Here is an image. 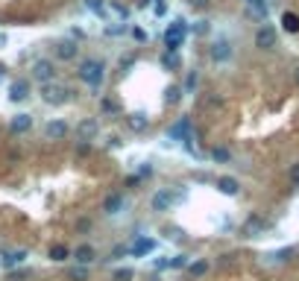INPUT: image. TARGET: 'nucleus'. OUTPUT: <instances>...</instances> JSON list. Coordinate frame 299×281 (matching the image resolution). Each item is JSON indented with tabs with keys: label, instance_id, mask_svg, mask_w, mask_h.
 <instances>
[{
	"label": "nucleus",
	"instance_id": "nucleus-18",
	"mask_svg": "<svg viewBox=\"0 0 299 281\" xmlns=\"http://www.w3.org/2000/svg\"><path fill=\"white\" fill-rule=\"evenodd\" d=\"M247 6L255 18H267V0H247Z\"/></svg>",
	"mask_w": 299,
	"mask_h": 281
},
{
	"label": "nucleus",
	"instance_id": "nucleus-20",
	"mask_svg": "<svg viewBox=\"0 0 299 281\" xmlns=\"http://www.w3.org/2000/svg\"><path fill=\"white\" fill-rule=\"evenodd\" d=\"M68 258H70V249H68V246L59 243V246L50 249V261H68Z\"/></svg>",
	"mask_w": 299,
	"mask_h": 281
},
{
	"label": "nucleus",
	"instance_id": "nucleus-8",
	"mask_svg": "<svg viewBox=\"0 0 299 281\" xmlns=\"http://www.w3.org/2000/svg\"><path fill=\"white\" fill-rule=\"evenodd\" d=\"M29 97V82L26 79H15L12 85H9V100L12 103H23Z\"/></svg>",
	"mask_w": 299,
	"mask_h": 281
},
{
	"label": "nucleus",
	"instance_id": "nucleus-7",
	"mask_svg": "<svg viewBox=\"0 0 299 281\" xmlns=\"http://www.w3.org/2000/svg\"><path fill=\"white\" fill-rule=\"evenodd\" d=\"M173 202H176V196H173L170 191H159V194H153V199H150L153 211H170Z\"/></svg>",
	"mask_w": 299,
	"mask_h": 281
},
{
	"label": "nucleus",
	"instance_id": "nucleus-38",
	"mask_svg": "<svg viewBox=\"0 0 299 281\" xmlns=\"http://www.w3.org/2000/svg\"><path fill=\"white\" fill-rule=\"evenodd\" d=\"M191 3H194V6H206L208 0H191Z\"/></svg>",
	"mask_w": 299,
	"mask_h": 281
},
{
	"label": "nucleus",
	"instance_id": "nucleus-28",
	"mask_svg": "<svg viewBox=\"0 0 299 281\" xmlns=\"http://www.w3.org/2000/svg\"><path fill=\"white\" fill-rule=\"evenodd\" d=\"M261 229H264V220H258V217H255V220H250V223H247V229H244V232H247V235H253V232H261Z\"/></svg>",
	"mask_w": 299,
	"mask_h": 281
},
{
	"label": "nucleus",
	"instance_id": "nucleus-3",
	"mask_svg": "<svg viewBox=\"0 0 299 281\" xmlns=\"http://www.w3.org/2000/svg\"><path fill=\"white\" fill-rule=\"evenodd\" d=\"M41 100L50 103V106H62V103L70 100V91L59 82H47V85H41Z\"/></svg>",
	"mask_w": 299,
	"mask_h": 281
},
{
	"label": "nucleus",
	"instance_id": "nucleus-9",
	"mask_svg": "<svg viewBox=\"0 0 299 281\" xmlns=\"http://www.w3.org/2000/svg\"><path fill=\"white\" fill-rule=\"evenodd\" d=\"M153 249H156V240H153V238H138V240L132 243V249H129V252H132L135 258H144V255H150Z\"/></svg>",
	"mask_w": 299,
	"mask_h": 281
},
{
	"label": "nucleus",
	"instance_id": "nucleus-19",
	"mask_svg": "<svg viewBox=\"0 0 299 281\" xmlns=\"http://www.w3.org/2000/svg\"><path fill=\"white\" fill-rule=\"evenodd\" d=\"M73 258H76L79 264H91V261H94V249H91V246H79V249L73 252Z\"/></svg>",
	"mask_w": 299,
	"mask_h": 281
},
{
	"label": "nucleus",
	"instance_id": "nucleus-39",
	"mask_svg": "<svg viewBox=\"0 0 299 281\" xmlns=\"http://www.w3.org/2000/svg\"><path fill=\"white\" fill-rule=\"evenodd\" d=\"M297 79H299V70H297Z\"/></svg>",
	"mask_w": 299,
	"mask_h": 281
},
{
	"label": "nucleus",
	"instance_id": "nucleus-5",
	"mask_svg": "<svg viewBox=\"0 0 299 281\" xmlns=\"http://www.w3.org/2000/svg\"><path fill=\"white\" fill-rule=\"evenodd\" d=\"M276 44H279L276 26H261V29L255 32V47H261V50H273Z\"/></svg>",
	"mask_w": 299,
	"mask_h": 281
},
{
	"label": "nucleus",
	"instance_id": "nucleus-33",
	"mask_svg": "<svg viewBox=\"0 0 299 281\" xmlns=\"http://www.w3.org/2000/svg\"><path fill=\"white\" fill-rule=\"evenodd\" d=\"M153 267H156V270H167V267H170V261H167V258H161V261L156 258V261H153Z\"/></svg>",
	"mask_w": 299,
	"mask_h": 281
},
{
	"label": "nucleus",
	"instance_id": "nucleus-12",
	"mask_svg": "<svg viewBox=\"0 0 299 281\" xmlns=\"http://www.w3.org/2000/svg\"><path fill=\"white\" fill-rule=\"evenodd\" d=\"M103 208H106V214H120V211L126 208V196H123V194H112Z\"/></svg>",
	"mask_w": 299,
	"mask_h": 281
},
{
	"label": "nucleus",
	"instance_id": "nucleus-1",
	"mask_svg": "<svg viewBox=\"0 0 299 281\" xmlns=\"http://www.w3.org/2000/svg\"><path fill=\"white\" fill-rule=\"evenodd\" d=\"M79 79L88 85V88H100L103 79H106V65L100 59H85L79 65Z\"/></svg>",
	"mask_w": 299,
	"mask_h": 281
},
{
	"label": "nucleus",
	"instance_id": "nucleus-25",
	"mask_svg": "<svg viewBox=\"0 0 299 281\" xmlns=\"http://www.w3.org/2000/svg\"><path fill=\"white\" fill-rule=\"evenodd\" d=\"M179 100H182V88H176V85H170V88H167V103H170V106H176Z\"/></svg>",
	"mask_w": 299,
	"mask_h": 281
},
{
	"label": "nucleus",
	"instance_id": "nucleus-15",
	"mask_svg": "<svg viewBox=\"0 0 299 281\" xmlns=\"http://www.w3.org/2000/svg\"><path fill=\"white\" fill-rule=\"evenodd\" d=\"M97 129H100V126H97V120H82V123H79V129H76V132H79V141H91V138L97 135Z\"/></svg>",
	"mask_w": 299,
	"mask_h": 281
},
{
	"label": "nucleus",
	"instance_id": "nucleus-37",
	"mask_svg": "<svg viewBox=\"0 0 299 281\" xmlns=\"http://www.w3.org/2000/svg\"><path fill=\"white\" fill-rule=\"evenodd\" d=\"M132 38H138V41H144L147 35H144V29H132Z\"/></svg>",
	"mask_w": 299,
	"mask_h": 281
},
{
	"label": "nucleus",
	"instance_id": "nucleus-29",
	"mask_svg": "<svg viewBox=\"0 0 299 281\" xmlns=\"http://www.w3.org/2000/svg\"><path fill=\"white\" fill-rule=\"evenodd\" d=\"M135 279V273L132 270H117L115 276H112V281H132Z\"/></svg>",
	"mask_w": 299,
	"mask_h": 281
},
{
	"label": "nucleus",
	"instance_id": "nucleus-34",
	"mask_svg": "<svg viewBox=\"0 0 299 281\" xmlns=\"http://www.w3.org/2000/svg\"><path fill=\"white\" fill-rule=\"evenodd\" d=\"M194 32H208V21H197V26H194Z\"/></svg>",
	"mask_w": 299,
	"mask_h": 281
},
{
	"label": "nucleus",
	"instance_id": "nucleus-2",
	"mask_svg": "<svg viewBox=\"0 0 299 281\" xmlns=\"http://www.w3.org/2000/svg\"><path fill=\"white\" fill-rule=\"evenodd\" d=\"M185 35H188V23L179 18V21H173L170 26H167V32H164V44H167V50L170 53H176L182 44H185Z\"/></svg>",
	"mask_w": 299,
	"mask_h": 281
},
{
	"label": "nucleus",
	"instance_id": "nucleus-6",
	"mask_svg": "<svg viewBox=\"0 0 299 281\" xmlns=\"http://www.w3.org/2000/svg\"><path fill=\"white\" fill-rule=\"evenodd\" d=\"M211 59H214V62H220V65H223V62H229V59H232V44H229L226 38H217V41L211 44Z\"/></svg>",
	"mask_w": 299,
	"mask_h": 281
},
{
	"label": "nucleus",
	"instance_id": "nucleus-26",
	"mask_svg": "<svg viewBox=\"0 0 299 281\" xmlns=\"http://www.w3.org/2000/svg\"><path fill=\"white\" fill-rule=\"evenodd\" d=\"M70 279L73 281H88V267H73V270H70Z\"/></svg>",
	"mask_w": 299,
	"mask_h": 281
},
{
	"label": "nucleus",
	"instance_id": "nucleus-27",
	"mask_svg": "<svg viewBox=\"0 0 299 281\" xmlns=\"http://www.w3.org/2000/svg\"><path fill=\"white\" fill-rule=\"evenodd\" d=\"M211 155H214V158H217V161H232V152H229V150H226V147H217V150H214V152H211Z\"/></svg>",
	"mask_w": 299,
	"mask_h": 281
},
{
	"label": "nucleus",
	"instance_id": "nucleus-21",
	"mask_svg": "<svg viewBox=\"0 0 299 281\" xmlns=\"http://www.w3.org/2000/svg\"><path fill=\"white\" fill-rule=\"evenodd\" d=\"M191 267V255H173L170 258V270H185Z\"/></svg>",
	"mask_w": 299,
	"mask_h": 281
},
{
	"label": "nucleus",
	"instance_id": "nucleus-10",
	"mask_svg": "<svg viewBox=\"0 0 299 281\" xmlns=\"http://www.w3.org/2000/svg\"><path fill=\"white\" fill-rule=\"evenodd\" d=\"M44 135L53 138V141H56V138H65V135H68V123H65V120H50V123L44 126Z\"/></svg>",
	"mask_w": 299,
	"mask_h": 281
},
{
	"label": "nucleus",
	"instance_id": "nucleus-30",
	"mask_svg": "<svg viewBox=\"0 0 299 281\" xmlns=\"http://www.w3.org/2000/svg\"><path fill=\"white\" fill-rule=\"evenodd\" d=\"M126 26H120V23H112V26H106V35H120Z\"/></svg>",
	"mask_w": 299,
	"mask_h": 281
},
{
	"label": "nucleus",
	"instance_id": "nucleus-31",
	"mask_svg": "<svg viewBox=\"0 0 299 281\" xmlns=\"http://www.w3.org/2000/svg\"><path fill=\"white\" fill-rule=\"evenodd\" d=\"M164 65H167V67H179V59H176L173 53H167V56H164Z\"/></svg>",
	"mask_w": 299,
	"mask_h": 281
},
{
	"label": "nucleus",
	"instance_id": "nucleus-11",
	"mask_svg": "<svg viewBox=\"0 0 299 281\" xmlns=\"http://www.w3.org/2000/svg\"><path fill=\"white\" fill-rule=\"evenodd\" d=\"M217 191H220V194H226V196H238L241 185H238V179H232V176H223V179H217Z\"/></svg>",
	"mask_w": 299,
	"mask_h": 281
},
{
	"label": "nucleus",
	"instance_id": "nucleus-22",
	"mask_svg": "<svg viewBox=\"0 0 299 281\" xmlns=\"http://www.w3.org/2000/svg\"><path fill=\"white\" fill-rule=\"evenodd\" d=\"M188 273H191L194 279H200V276H206V273H208V264H206V261H194V264L188 267Z\"/></svg>",
	"mask_w": 299,
	"mask_h": 281
},
{
	"label": "nucleus",
	"instance_id": "nucleus-23",
	"mask_svg": "<svg viewBox=\"0 0 299 281\" xmlns=\"http://www.w3.org/2000/svg\"><path fill=\"white\" fill-rule=\"evenodd\" d=\"M85 6H88L97 18H106V3H103V0H85Z\"/></svg>",
	"mask_w": 299,
	"mask_h": 281
},
{
	"label": "nucleus",
	"instance_id": "nucleus-4",
	"mask_svg": "<svg viewBox=\"0 0 299 281\" xmlns=\"http://www.w3.org/2000/svg\"><path fill=\"white\" fill-rule=\"evenodd\" d=\"M53 76H56V70H53V62H47V59H38V62H32V79H38L41 85H47V82H53Z\"/></svg>",
	"mask_w": 299,
	"mask_h": 281
},
{
	"label": "nucleus",
	"instance_id": "nucleus-36",
	"mask_svg": "<svg viewBox=\"0 0 299 281\" xmlns=\"http://www.w3.org/2000/svg\"><path fill=\"white\" fill-rule=\"evenodd\" d=\"M164 12H167V6H164V3L159 0V3H156V15H164Z\"/></svg>",
	"mask_w": 299,
	"mask_h": 281
},
{
	"label": "nucleus",
	"instance_id": "nucleus-24",
	"mask_svg": "<svg viewBox=\"0 0 299 281\" xmlns=\"http://www.w3.org/2000/svg\"><path fill=\"white\" fill-rule=\"evenodd\" d=\"M147 123H150V120H147V114H132V117H129V126H132V129H138V132H141V129H147Z\"/></svg>",
	"mask_w": 299,
	"mask_h": 281
},
{
	"label": "nucleus",
	"instance_id": "nucleus-14",
	"mask_svg": "<svg viewBox=\"0 0 299 281\" xmlns=\"http://www.w3.org/2000/svg\"><path fill=\"white\" fill-rule=\"evenodd\" d=\"M76 50H79L76 41H59V44H56V56H59V59H73Z\"/></svg>",
	"mask_w": 299,
	"mask_h": 281
},
{
	"label": "nucleus",
	"instance_id": "nucleus-16",
	"mask_svg": "<svg viewBox=\"0 0 299 281\" xmlns=\"http://www.w3.org/2000/svg\"><path fill=\"white\" fill-rule=\"evenodd\" d=\"M32 126V117L29 114H15V120H12V132H26Z\"/></svg>",
	"mask_w": 299,
	"mask_h": 281
},
{
	"label": "nucleus",
	"instance_id": "nucleus-32",
	"mask_svg": "<svg viewBox=\"0 0 299 281\" xmlns=\"http://www.w3.org/2000/svg\"><path fill=\"white\" fill-rule=\"evenodd\" d=\"M294 255V249H282V252H273V258H279V261H288Z\"/></svg>",
	"mask_w": 299,
	"mask_h": 281
},
{
	"label": "nucleus",
	"instance_id": "nucleus-17",
	"mask_svg": "<svg viewBox=\"0 0 299 281\" xmlns=\"http://www.w3.org/2000/svg\"><path fill=\"white\" fill-rule=\"evenodd\" d=\"M282 26H285L288 32H299V15H294V12H285V15H282Z\"/></svg>",
	"mask_w": 299,
	"mask_h": 281
},
{
	"label": "nucleus",
	"instance_id": "nucleus-35",
	"mask_svg": "<svg viewBox=\"0 0 299 281\" xmlns=\"http://www.w3.org/2000/svg\"><path fill=\"white\" fill-rule=\"evenodd\" d=\"M291 182H294V185H299V164H294V167H291Z\"/></svg>",
	"mask_w": 299,
	"mask_h": 281
},
{
	"label": "nucleus",
	"instance_id": "nucleus-13",
	"mask_svg": "<svg viewBox=\"0 0 299 281\" xmlns=\"http://www.w3.org/2000/svg\"><path fill=\"white\" fill-rule=\"evenodd\" d=\"M23 258H26V249H9L3 252V267H18L23 264Z\"/></svg>",
	"mask_w": 299,
	"mask_h": 281
}]
</instances>
